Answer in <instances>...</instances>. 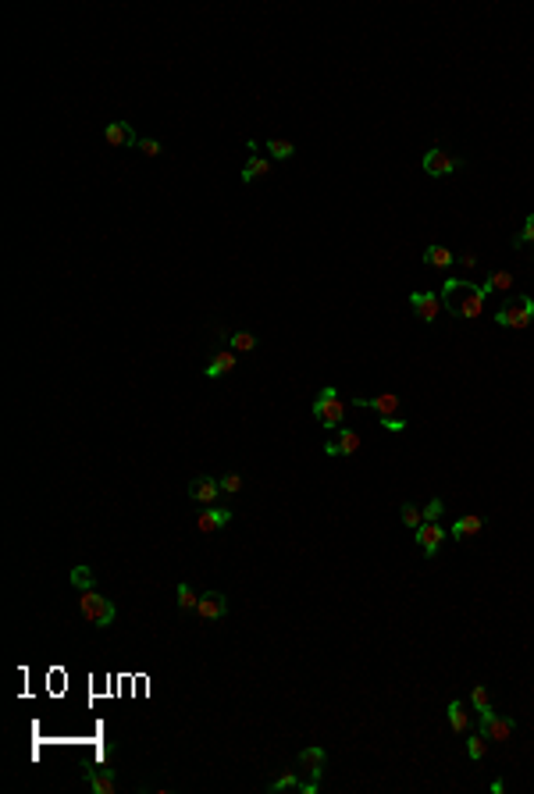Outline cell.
Instances as JSON below:
<instances>
[{"mask_svg":"<svg viewBox=\"0 0 534 794\" xmlns=\"http://www.w3.org/2000/svg\"><path fill=\"white\" fill-rule=\"evenodd\" d=\"M438 296H442V310H449L460 321H474L481 310H485L488 289H485V281L474 286V281H463V278H449L445 286L438 289Z\"/></svg>","mask_w":534,"mask_h":794,"instance_id":"1","label":"cell"},{"mask_svg":"<svg viewBox=\"0 0 534 794\" xmlns=\"http://www.w3.org/2000/svg\"><path fill=\"white\" fill-rule=\"evenodd\" d=\"M530 321H534V296H527V293H509L495 310V324L509 328V331H523V328H530Z\"/></svg>","mask_w":534,"mask_h":794,"instance_id":"2","label":"cell"},{"mask_svg":"<svg viewBox=\"0 0 534 794\" xmlns=\"http://www.w3.org/2000/svg\"><path fill=\"white\" fill-rule=\"evenodd\" d=\"M79 613H82V620L89 623V627H96V631L111 627V623L118 620V609H115V602L107 598V595H100L96 588H89V591H79Z\"/></svg>","mask_w":534,"mask_h":794,"instance_id":"3","label":"cell"},{"mask_svg":"<svg viewBox=\"0 0 534 794\" xmlns=\"http://www.w3.org/2000/svg\"><path fill=\"white\" fill-rule=\"evenodd\" d=\"M313 417H317V424H325V428H332V431L342 428V421H346V403L339 399V392H335L332 385L317 392V399H313Z\"/></svg>","mask_w":534,"mask_h":794,"instance_id":"4","label":"cell"},{"mask_svg":"<svg viewBox=\"0 0 534 794\" xmlns=\"http://www.w3.org/2000/svg\"><path fill=\"white\" fill-rule=\"evenodd\" d=\"M228 616V598L221 591H203L200 602H196V620L200 623H218Z\"/></svg>","mask_w":534,"mask_h":794,"instance_id":"5","label":"cell"},{"mask_svg":"<svg viewBox=\"0 0 534 794\" xmlns=\"http://www.w3.org/2000/svg\"><path fill=\"white\" fill-rule=\"evenodd\" d=\"M513 730H516V723H513L509 716H499L495 709H485V712H481V734H485L488 741H509Z\"/></svg>","mask_w":534,"mask_h":794,"instance_id":"6","label":"cell"},{"mask_svg":"<svg viewBox=\"0 0 534 794\" xmlns=\"http://www.w3.org/2000/svg\"><path fill=\"white\" fill-rule=\"evenodd\" d=\"M460 164H463V160H460V157H449L442 146H431V150L424 153V172L431 175V179H445V175H452Z\"/></svg>","mask_w":534,"mask_h":794,"instance_id":"7","label":"cell"},{"mask_svg":"<svg viewBox=\"0 0 534 794\" xmlns=\"http://www.w3.org/2000/svg\"><path fill=\"white\" fill-rule=\"evenodd\" d=\"M449 538V531L442 527V524H420L417 531H413V542L420 545V552L427 556V559H435L438 556V549H442V542Z\"/></svg>","mask_w":534,"mask_h":794,"instance_id":"8","label":"cell"},{"mask_svg":"<svg viewBox=\"0 0 534 794\" xmlns=\"http://www.w3.org/2000/svg\"><path fill=\"white\" fill-rule=\"evenodd\" d=\"M353 406H360V410H374L378 417H396L399 414V406H403V399L399 395H392V392H382V395H356L353 399Z\"/></svg>","mask_w":534,"mask_h":794,"instance_id":"9","label":"cell"},{"mask_svg":"<svg viewBox=\"0 0 534 794\" xmlns=\"http://www.w3.org/2000/svg\"><path fill=\"white\" fill-rule=\"evenodd\" d=\"M410 307L417 310V317H420L424 324H435V321H438V314H442V296H438V293L420 289V293H410Z\"/></svg>","mask_w":534,"mask_h":794,"instance_id":"10","label":"cell"},{"mask_svg":"<svg viewBox=\"0 0 534 794\" xmlns=\"http://www.w3.org/2000/svg\"><path fill=\"white\" fill-rule=\"evenodd\" d=\"M232 524V509L225 506H203V513H196V531L200 534H214Z\"/></svg>","mask_w":534,"mask_h":794,"instance_id":"11","label":"cell"},{"mask_svg":"<svg viewBox=\"0 0 534 794\" xmlns=\"http://www.w3.org/2000/svg\"><path fill=\"white\" fill-rule=\"evenodd\" d=\"M189 499L196 506H214V502L221 499V481L218 478H207V474L203 478H193L189 481Z\"/></svg>","mask_w":534,"mask_h":794,"instance_id":"12","label":"cell"},{"mask_svg":"<svg viewBox=\"0 0 534 794\" xmlns=\"http://www.w3.org/2000/svg\"><path fill=\"white\" fill-rule=\"evenodd\" d=\"M360 445H363V442H360V435H356L353 428H339L335 438L325 442V452H328V456H353Z\"/></svg>","mask_w":534,"mask_h":794,"instance_id":"13","label":"cell"},{"mask_svg":"<svg viewBox=\"0 0 534 794\" xmlns=\"http://www.w3.org/2000/svg\"><path fill=\"white\" fill-rule=\"evenodd\" d=\"M235 364H239V360H235V350H214L210 360H207V367H203V374H207L210 381H218V378L232 374Z\"/></svg>","mask_w":534,"mask_h":794,"instance_id":"14","label":"cell"},{"mask_svg":"<svg viewBox=\"0 0 534 794\" xmlns=\"http://www.w3.org/2000/svg\"><path fill=\"white\" fill-rule=\"evenodd\" d=\"M296 762L310 773V780L320 783V776H325V766H328V752H325V748H303V752L296 755Z\"/></svg>","mask_w":534,"mask_h":794,"instance_id":"15","label":"cell"},{"mask_svg":"<svg viewBox=\"0 0 534 794\" xmlns=\"http://www.w3.org/2000/svg\"><path fill=\"white\" fill-rule=\"evenodd\" d=\"M103 139L111 143V146H139L136 129H132L129 122H107V125H103Z\"/></svg>","mask_w":534,"mask_h":794,"instance_id":"16","label":"cell"},{"mask_svg":"<svg viewBox=\"0 0 534 794\" xmlns=\"http://www.w3.org/2000/svg\"><path fill=\"white\" fill-rule=\"evenodd\" d=\"M86 783L93 794H115L118 790V780H115V769H86Z\"/></svg>","mask_w":534,"mask_h":794,"instance_id":"17","label":"cell"},{"mask_svg":"<svg viewBox=\"0 0 534 794\" xmlns=\"http://www.w3.org/2000/svg\"><path fill=\"white\" fill-rule=\"evenodd\" d=\"M456 264V257L445 250V246H438V243H431L424 250V267H431V271H449Z\"/></svg>","mask_w":534,"mask_h":794,"instance_id":"18","label":"cell"},{"mask_svg":"<svg viewBox=\"0 0 534 794\" xmlns=\"http://www.w3.org/2000/svg\"><path fill=\"white\" fill-rule=\"evenodd\" d=\"M271 175V157H256V153H249V160H246V167H242V182L249 186V182H260V179H267Z\"/></svg>","mask_w":534,"mask_h":794,"instance_id":"19","label":"cell"},{"mask_svg":"<svg viewBox=\"0 0 534 794\" xmlns=\"http://www.w3.org/2000/svg\"><path fill=\"white\" fill-rule=\"evenodd\" d=\"M481 531H485V517H477V513L460 517V520L449 527V534H452V538H474V534H481Z\"/></svg>","mask_w":534,"mask_h":794,"instance_id":"20","label":"cell"},{"mask_svg":"<svg viewBox=\"0 0 534 794\" xmlns=\"http://www.w3.org/2000/svg\"><path fill=\"white\" fill-rule=\"evenodd\" d=\"M449 730H452V734H467V730H470V712L463 709L460 698L449 702Z\"/></svg>","mask_w":534,"mask_h":794,"instance_id":"21","label":"cell"},{"mask_svg":"<svg viewBox=\"0 0 534 794\" xmlns=\"http://www.w3.org/2000/svg\"><path fill=\"white\" fill-rule=\"evenodd\" d=\"M68 581H72V588L75 591H89V588H96V577H93V570L89 566H72V574H68Z\"/></svg>","mask_w":534,"mask_h":794,"instance_id":"22","label":"cell"},{"mask_svg":"<svg viewBox=\"0 0 534 794\" xmlns=\"http://www.w3.org/2000/svg\"><path fill=\"white\" fill-rule=\"evenodd\" d=\"M485 289H488V296H492V293H506V296H509V289H513V274H509V271H492V274L485 278Z\"/></svg>","mask_w":534,"mask_h":794,"instance_id":"23","label":"cell"},{"mask_svg":"<svg viewBox=\"0 0 534 794\" xmlns=\"http://www.w3.org/2000/svg\"><path fill=\"white\" fill-rule=\"evenodd\" d=\"M267 157H271V160H289V157H296V143L271 139V143H267Z\"/></svg>","mask_w":534,"mask_h":794,"instance_id":"24","label":"cell"},{"mask_svg":"<svg viewBox=\"0 0 534 794\" xmlns=\"http://www.w3.org/2000/svg\"><path fill=\"white\" fill-rule=\"evenodd\" d=\"M467 755H470L474 762L485 759V755H488V737H485V734H470V737H467Z\"/></svg>","mask_w":534,"mask_h":794,"instance_id":"25","label":"cell"},{"mask_svg":"<svg viewBox=\"0 0 534 794\" xmlns=\"http://www.w3.org/2000/svg\"><path fill=\"white\" fill-rule=\"evenodd\" d=\"M175 598H178V609L189 616V613H196V602H200V595H193V588L182 581L178 588H175Z\"/></svg>","mask_w":534,"mask_h":794,"instance_id":"26","label":"cell"},{"mask_svg":"<svg viewBox=\"0 0 534 794\" xmlns=\"http://www.w3.org/2000/svg\"><path fill=\"white\" fill-rule=\"evenodd\" d=\"M228 350H235V353H253V350H256V338H253L249 331H235V335H228Z\"/></svg>","mask_w":534,"mask_h":794,"instance_id":"27","label":"cell"},{"mask_svg":"<svg viewBox=\"0 0 534 794\" xmlns=\"http://www.w3.org/2000/svg\"><path fill=\"white\" fill-rule=\"evenodd\" d=\"M513 246L520 250V246H534V210L523 217V229L513 236Z\"/></svg>","mask_w":534,"mask_h":794,"instance_id":"28","label":"cell"},{"mask_svg":"<svg viewBox=\"0 0 534 794\" xmlns=\"http://www.w3.org/2000/svg\"><path fill=\"white\" fill-rule=\"evenodd\" d=\"M267 790H271V794H282V790H299V776H296V773L289 769V773H282L278 780H271V783H267Z\"/></svg>","mask_w":534,"mask_h":794,"instance_id":"29","label":"cell"},{"mask_svg":"<svg viewBox=\"0 0 534 794\" xmlns=\"http://www.w3.org/2000/svg\"><path fill=\"white\" fill-rule=\"evenodd\" d=\"M442 513H445V502L442 499H431L424 509H420V517H424V524H438L442 520Z\"/></svg>","mask_w":534,"mask_h":794,"instance_id":"30","label":"cell"},{"mask_svg":"<svg viewBox=\"0 0 534 794\" xmlns=\"http://www.w3.org/2000/svg\"><path fill=\"white\" fill-rule=\"evenodd\" d=\"M399 517H403V524H406L410 531H417V527L424 524V517H420V509H417L413 502H403V509H399Z\"/></svg>","mask_w":534,"mask_h":794,"instance_id":"31","label":"cell"},{"mask_svg":"<svg viewBox=\"0 0 534 794\" xmlns=\"http://www.w3.org/2000/svg\"><path fill=\"white\" fill-rule=\"evenodd\" d=\"M470 705H474L477 712L492 709V702H488V688H485V684H474V688H470Z\"/></svg>","mask_w":534,"mask_h":794,"instance_id":"32","label":"cell"},{"mask_svg":"<svg viewBox=\"0 0 534 794\" xmlns=\"http://www.w3.org/2000/svg\"><path fill=\"white\" fill-rule=\"evenodd\" d=\"M221 492H225V495H239V492H242V474H235V470L225 474V478H221Z\"/></svg>","mask_w":534,"mask_h":794,"instance_id":"33","label":"cell"},{"mask_svg":"<svg viewBox=\"0 0 534 794\" xmlns=\"http://www.w3.org/2000/svg\"><path fill=\"white\" fill-rule=\"evenodd\" d=\"M139 153H146V157H160L164 153V143H157V139H150V136H143L139 139V146H136Z\"/></svg>","mask_w":534,"mask_h":794,"instance_id":"34","label":"cell"},{"mask_svg":"<svg viewBox=\"0 0 534 794\" xmlns=\"http://www.w3.org/2000/svg\"><path fill=\"white\" fill-rule=\"evenodd\" d=\"M382 428H385V431H392V435H399V431H406L410 424H406L403 417H382Z\"/></svg>","mask_w":534,"mask_h":794,"instance_id":"35","label":"cell"},{"mask_svg":"<svg viewBox=\"0 0 534 794\" xmlns=\"http://www.w3.org/2000/svg\"><path fill=\"white\" fill-rule=\"evenodd\" d=\"M460 264H463L467 271H474V267H477V253H463V257H460Z\"/></svg>","mask_w":534,"mask_h":794,"instance_id":"36","label":"cell"},{"mask_svg":"<svg viewBox=\"0 0 534 794\" xmlns=\"http://www.w3.org/2000/svg\"><path fill=\"white\" fill-rule=\"evenodd\" d=\"M488 790H492V794H502V790H506V783H502V780H492V787H488Z\"/></svg>","mask_w":534,"mask_h":794,"instance_id":"37","label":"cell"},{"mask_svg":"<svg viewBox=\"0 0 534 794\" xmlns=\"http://www.w3.org/2000/svg\"><path fill=\"white\" fill-rule=\"evenodd\" d=\"M530 257H534V253H530Z\"/></svg>","mask_w":534,"mask_h":794,"instance_id":"38","label":"cell"}]
</instances>
